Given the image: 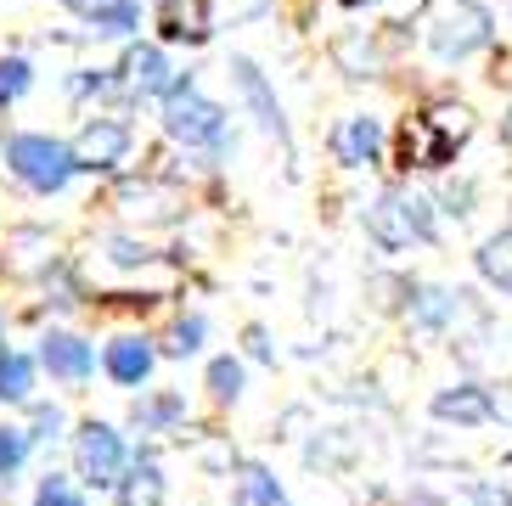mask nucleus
I'll use <instances>...</instances> for the list:
<instances>
[{"instance_id":"f257e3e1","label":"nucleus","mask_w":512,"mask_h":506,"mask_svg":"<svg viewBox=\"0 0 512 506\" xmlns=\"http://www.w3.org/2000/svg\"><path fill=\"white\" fill-rule=\"evenodd\" d=\"M6 169H12L29 192L57 197L62 186L79 175L74 141H57V135H40V130H17V135H6Z\"/></svg>"},{"instance_id":"f03ea898","label":"nucleus","mask_w":512,"mask_h":506,"mask_svg":"<svg viewBox=\"0 0 512 506\" xmlns=\"http://www.w3.org/2000/svg\"><path fill=\"white\" fill-rule=\"evenodd\" d=\"M164 130L181 141V147H226V107L209 102L197 79H175V90L164 96Z\"/></svg>"},{"instance_id":"7ed1b4c3","label":"nucleus","mask_w":512,"mask_h":506,"mask_svg":"<svg viewBox=\"0 0 512 506\" xmlns=\"http://www.w3.org/2000/svg\"><path fill=\"white\" fill-rule=\"evenodd\" d=\"M428 45L445 62L473 57L479 45H490V12L473 6V0H434V12H428Z\"/></svg>"},{"instance_id":"20e7f679","label":"nucleus","mask_w":512,"mask_h":506,"mask_svg":"<svg viewBox=\"0 0 512 506\" xmlns=\"http://www.w3.org/2000/svg\"><path fill=\"white\" fill-rule=\"evenodd\" d=\"M74 462H79V478L96 484V490H119V478L130 473V450H124V433L113 422H79L74 433Z\"/></svg>"},{"instance_id":"39448f33","label":"nucleus","mask_w":512,"mask_h":506,"mask_svg":"<svg viewBox=\"0 0 512 506\" xmlns=\"http://www.w3.org/2000/svg\"><path fill=\"white\" fill-rule=\"evenodd\" d=\"M366 231H372V242L400 253V248L428 237V203L411 197V192H383L372 209H366Z\"/></svg>"},{"instance_id":"423d86ee","label":"nucleus","mask_w":512,"mask_h":506,"mask_svg":"<svg viewBox=\"0 0 512 506\" xmlns=\"http://www.w3.org/2000/svg\"><path fill=\"white\" fill-rule=\"evenodd\" d=\"M124 152H130V124H119V119H91L85 130L74 135V164L91 169V175L119 169Z\"/></svg>"},{"instance_id":"0eeeda50","label":"nucleus","mask_w":512,"mask_h":506,"mask_svg":"<svg viewBox=\"0 0 512 506\" xmlns=\"http://www.w3.org/2000/svg\"><path fill=\"white\" fill-rule=\"evenodd\" d=\"M40 366H46L57 383H85L96 372V349L74 332H46L40 338Z\"/></svg>"},{"instance_id":"6e6552de","label":"nucleus","mask_w":512,"mask_h":506,"mask_svg":"<svg viewBox=\"0 0 512 506\" xmlns=\"http://www.w3.org/2000/svg\"><path fill=\"white\" fill-rule=\"evenodd\" d=\"M377 152H383V124L366 119V113H355V119H344L338 130H332V158H338L344 169L377 164Z\"/></svg>"},{"instance_id":"1a4fd4ad","label":"nucleus","mask_w":512,"mask_h":506,"mask_svg":"<svg viewBox=\"0 0 512 506\" xmlns=\"http://www.w3.org/2000/svg\"><path fill=\"white\" fill-rule=\"evenodd\" d=\"M152 366H158V349H152L147 338H113L107 355H102V372L119 388H141L152 377Z\"/></svg>"},{"instance_id":"9d476101","label":"nucleus","mask_w":512,"mask_h":506,"mask_svg":"<svg viewBox=\"0 0 512 506\" xmlns=\"http://www.w3.org/2000/svg\"><path fill=\"white\" fill-rule=\"evenodd\" d=\"M231 74H237V90H242V102L254 107V119H259V130L265 135H276V141H287V119H282V107H276V96H271V85H265V74H259L248 57H237L231 62Z\"/></svg>"},{"instance_id":"9b49d317","label":"nucleus","mask_w":512,"mask_h":506,"mask_svg":"<svg viewBox=\"0 0 512 506\" xmlns=\"http://www.w3.org/2000/svg\"><path fill=\"white\" fill-rule=\"evenodd\" d=\"M124 79L136 96H169L175 90V68L158 45H130V57H124Z\"/></svg>"},{"instance_id":"f8f14e48","label":"nucleus","mask_w":512,"mask_h":506,"mask_svg":"<svg viewBox=\"0 0 512 506\" xmlns=\"http://www.w3.org/2000/svg\"><path fill=\"white\" fill-rule=\"evenodd\" d=\"M158 29L169 40H209V0H158Z\"/></svg>"},{"instance_id":"ddd939ff","label":"nucleus","mask_w":512,"mask_h":506,"mask_svg":"<svg viewBox=\"0 0 512 506\" xmlns=\"http://www.w3.org/2000/svg\"><path fill=\"white\" fill-rule=\"evenodd\" d=\"M164 501V467L152 456H136L130 473L119 478V506H158Z\"/></svg>"},{"instance_id":"4468645a","label":"nucleus","mask_w":512,"mask_h":506,"mask_svg":"<svg viewBox=\"0 0 512 506\" xmlns=\"http://www.w3.org/2000/svg\"><path fill=\"white\" fill-rule=\"evenodd\" d=\"M34 355L23 349H0V405H29L34 400Z\"/></svg>"},{"instance_id":"2eb2a0df","label":"nucleus","mask_w":512,"mask_h":506,"mask_svg":"<svg viewBox=\"0 0 512 506\" xmlns=\"http://www.w3.org/2000/svg\"><path fill=\"white\" fill-rule=\"evenodd\" d=\"M473 265H479V276L496 287L501 298H512V225H507V231H496V237L473 253Z\"/></svg>"},{"instance_id":"dca6fc26","label":"nucleus","mask_w":512,"mask_h":506,"mask_svg":"<svg viewBox=\"0 0 512 506\" xmlns=\"http://www.w3.org/2000/svg\"><path fill=\"white\" fill-rule=\"evenodd\" d=\"M231 506H287V490L276 484L271 467H242L231 484Z\"/></svg>"},{"instance_id":"f3484780","label":"nucleus","mask_w":512,"mask_h":506,"mask_svg":"<svg viewBox=\"0 0 512 506\" xmlns=\"http://www.w3.org/2000/svg\"><path fill=\"white\" fill-rule=\"evenodd\" d=\"M68 6H79L102 34H136L141 29V6L136 0H68Z\"/></svg>"},{"instance_id":"a211bd4d","label":"nucleus","mask_w":512,"mask_h":506,"mask_svg":"<svg viewBox=\"0 0 512 506\" xmlns=\"http://www.w3.org/2000/svg\"><path fill=\"white\" fill-rule=\"evenodd\" d=\"M434 417H439V422H462V428H473V422H490V394H484V388H456V394H439V400H434Z\"/></svg>"},{"instance_id":"6ab92c4d","label":"nucleus","mask_w":512,"mask_h":506,"mask_svg":"<svg viewBox=\"0 0 512 506\" xmlns=\"http://www.w3.org/2000/svg\"><path fill=\"white\" fill-rule=\"evenodd\" d=\"M29 450H34V433L12 428V422H0V484H12L17 467L29 462Z\"/></svg>"},{"instance_id":"aec40b11","label":"nucleus","mask_w":512,"mask_h":506,"mask_svg":"<svg viewBox=\"0 0 512 506\" xmlns=\"http://www.w3.org/2000/svg\"><path fill=\"white\" fill-rule=\"evenodd\" d=\"M29 85H34L29 57H0V107L23 102V96H29Z\"/></svg>"},{"instance_id":"412c9836","label":"nucleus","mask_w":512,"mask_h":506,"mask_svg":"<svg viewBox=\"0 0 512 506\" xmlns=\"http://www.w3.org/2000/svg\"><path fill=\"white\" fill-rule=\"evenodd\" d=\"M209 388H214V400H220V405L237 400V394H242V360H231V355L209 360Z\"/></svg>"},{"instance_id":"4be33fe9","label":"nucleus","mask_w":512,"mask_h":506,"mask_svg":"<svg viewBox=\"0 0 512 506\" xmlns=\"http://www.w3.org/2000/svg\"><path fill=\"white\" fill-rule=\"evenodd\" d=\"M175 417H181V400H175V394H164V400H147V405L136 400V428H147V433L169 428Z\"/></svg>"},{"instance_id":"5701e85b","label":"nucleus","mask_w":512,"mask_h":506,"mask_svg":"<svg viewBox=\"0 0 512 506\" xmlns=\"http://www.w3.org/2000/svg\"><path fill=\"white\" fill-rule=\"evenodd\" d=\"M34 506H85V495H79L62 473H46L40 478V490H34Z\"/></svg>"},{"instance_id":"b1692460","label":"nucleus","mask_w":512,"mask_h":506,"mask_svg":"<svg viewBox=\"0 0 512 506\" xmlns=\"http://www.w3.org/2000/svg\"><path fill=\"white\" fill-rule=\"evenodd\" d=\"M197 349H203V315H186L169 332V355H197Z\"/></svg>"},{"instance_id":"393cba45","label":"nucleus","mask_w":512,"mask_h":506,"mask_svg":"<svg viewBox=\"0 0 512 506\" xmlns=\"http://www.w3.org/2000/svg\"><path fill=\"white\" fill-rule=\"evenodd\" d=\"M62 405H34V445H40V439H62Z\"/></svg>"},{"instance_id":"a878e982","label":"nucleus","mask_w":512,"mask_h":506,"mask_svg":"<svg viewBox=\"0 0 512 506\" xmlns=\"http://www.w3.org/2000/svg\"><path fill=\"white\" fill-rule=\"evenodd\" d=\"M344 6H361V0H344Z\"/></svg>"}]
</instances>
